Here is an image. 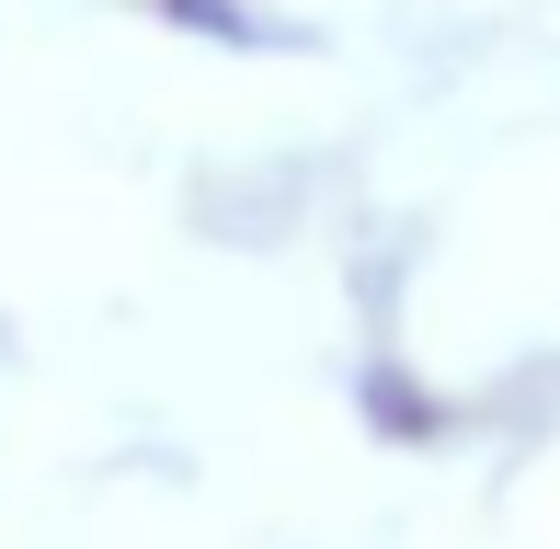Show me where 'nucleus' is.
I'll list each match as a JSON object with an SVG mask.
<instances>
[{
	"instance_id": "nucleus-1",
	"label": "nucleus",
	"mask_w": 560,
	"mask_h": 549,
	"mask_svg": "<svg viewBox=\"0 0 560 549\" xmlns=\"http://www.w3.org/2000/svg\"><path fill=\"white\" fill-rule=\"evenodd\" d=\"M366 423H377V435H400V446H435V435H446L435 389H423L412 366H366Z\"/></svg>"
},
{
	"instance_id": "nucleus-2",
	"label": "nucleus",
	"mask_w": 560,
	"mask_h": 549,
	"mask_svg": "<svg viewBox=\"0 0 560 549\" xmlns=\"http://www.w3.org/2000/svg\"><path fill=\"white\" fill-rule=\"evenodd\" d=\"M149 12L172 23V35H218V46H275L287 23H264L252 0H149Z\"/></svg>"
}]
</instances>
